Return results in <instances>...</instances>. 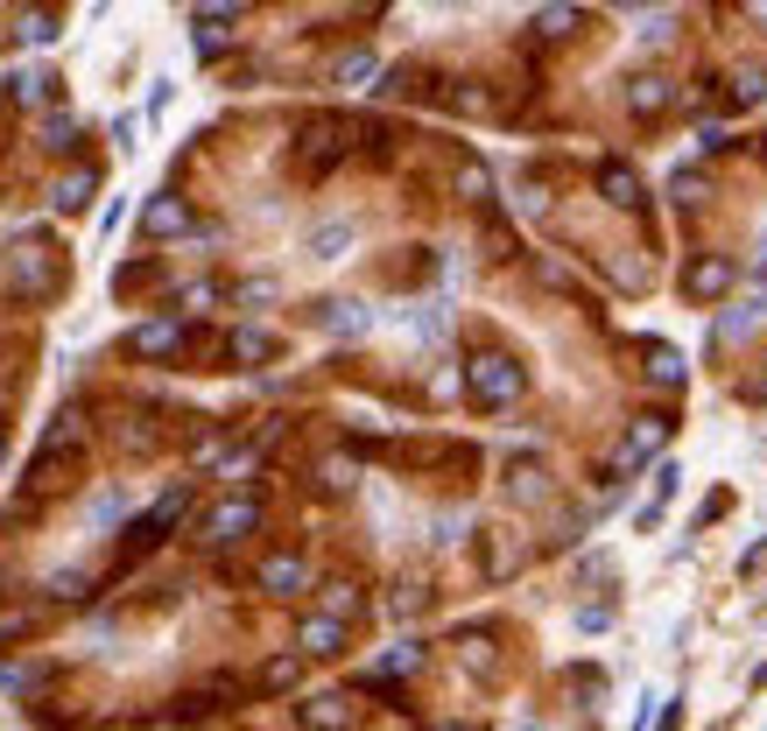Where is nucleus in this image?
<instances>
[{"label": "nucleus", "mask_w": 767, "mask_h": 731, "mask_svg": "<svg viewBox=\"0 0 767 731\" xmlns=\"http://www.w3.org/2000/svg\"><path fill=\"white\" fill-rule=\"evenodd\" d=\"M92 190H99V169H92V162H78V169H71V177H56L50 204H56V211H78V204L92 198Z\"/></svg>", "instance_id": "nucleus-17"}, {"label": "nucleus", "mask_w": 767, "mask_h": 731, "mask_svg": "<svg viewBox=\"0 0 767 731\" xmlns=\"http://www.w3.org/2000/svg\"><path fill=\"white\" fill-rule=\"evenodd\" d=\"M578 29H585L578 8H543V14H535V35H543V43H570Z\"/></svg>", "instance_id": "nucleus-20"}, {"label": "nucleus", "mask_w": 767, "mask_h": 731, "mask_svg": "<svg viewBox=\"0 0 767 731\" xmlns=\"http://www.w3.org/2000/svg\"><path fill=\"white\" fill-rule=\"evenodd\" d=\"M760 92H767V71H739L733 78V106H754Z\"/></svg>", "instance_id": "nucleus-33"}, {"label": "nucleus", "mask_w": 767, "mask_h": 731, "mask_svg": "<svg viewBox=\"0 0 767 731\" xmlns=\"http://www.w3.org/2000/svg\"><path fill=\"white\" fill-rule=\"evenodd\" d=\"M56 35V14H22V43H50Z\"/></svg>", "instance_id": "nucleus-34"}, {"label": "nucleus", "mask_w": 767, "mask_h": 731, "mask_svg": "<svg viewBox=\"0 0 767 731\" xmlns=\"http://www.w3.org/2000/svg\"><path fill=\"white\" fill-rule=\"evenodd\" d=\"M345 156V127L338 120H311V127H303V162H311V169H332Z\"/></svg>", "instance_id": "nucleus-9"}, {"label": "nucleus", "mask_w": 767, "mask_h": 731, "mask_svg": "<svg viewBox=\"0 0 767 731\" xmlns=\"http://www.w3.org/2000/svg\"><path fill=\"white\" fill-rule=\"evenodd\" d=\"M8 92H14L22 106H35V99H50V92H56V78H50V71H14Z\"/></svg>", "instance_id": "nucleus-27"}, {"label": "nucleus", "mask_w": 767, "mask_h": 731, "mask_svg": "<svg viewBox=\"0 0 767 731\" xmlns=\"http://www.w3.org/2000/svg\"><path fill=\"white\" fill-rule=\"evenodd\" d=\"M409 668H423V640L388 647V654H380V668H374V682H380V676H409Z\"/></svg>", "instance_id": "nucleus-24"}, {"label": "nucleus", "mask_w": 767, "mask_h": 731, "mask_svg": "<svg viewBox=\"0 0 767 731\" xmlns=\"http://www.w3.org/2000/svg\"><path fill=\"white\" fill-rule=\"evenodd\" d=\"M50 598H71V605H78V598H85V570H56V576H50Z\"/></svg>", "instance_id": "nucleus-32"}, {"label": "nucleus", "mask_w": 767, "mask_h": 731, "mask_svg": "<svg viewBox=\"0 0 767 731\" xmlns=\"http://www.w3.org/2000/svg\"><path fill=\"white\" fill-rule=\"evenodd\" d=\"M374 71H380V64H374V50H345V56H338V85H367Z\"/></svg>", "instance_id": "nucleus-28"}, {"label": "nucleus", "mask_w": 767, "mask_h": 731, "mask_svg": "<svg viewBox=\"0 0 767 731\" xmlns=\"http://www.w3.org/2000/svg\"><path fill=\"white\" fill-rule=\"evenodd\" d=\"M423 598H430V591H423V584H409V591H395V612H423Z\"/></svg>", "instance_id": "nucleus-37"}, {"label": "nucleus", "mask_w": 767, "mask_h": 731, "mask_svg": "<svg viewBox=\"0 0 767 731\" xmlns=\"http://www.w3.org/2000/svg\"><path fill=\"white\" fill-rule=\"evenodd\" d=\"M359 605H367V598H359V584H353V576H332V584H324V619H353V612Z\"/></svg>", "instance_id": "nucleus-19"}, {"label": "nucleus", "mask_w": 767, "mask_h": 731, "mask_svg": "<svg viewBox=\"0 0 767 731\" xmlns=\"http://www.w3.org/2000/svg\"><path fill=\"white\" fill-rule=\"evenodd\" d=\"M324 486L345 492V486H353V465H345V457H332V465H324Z\"/></svg>", "instance_id": "nucleus-36"}, {"label": "nucleus", "mask_w": 767, "mask_h": 731, "mask_svg": "<svg viewBox=\"0 0 767 731\" xmlns=\"http://www.w3.org/2000/svg\"><path fill=\"white\" fill-rule=\"evenodd\" d=\"M183 507H190V492H183V486H177V492H162V499H156V513H141V521H134L127 549H134V555L156 549V542H162V528H177V521H183Z\"/></svg>", "instance_id": "nucleus-6"}, {"label": "nucleus", "mask_w": 767, "mask_h": 731, "mask_svg": "<svg viewBox=\"0 0 767 731\" xmlns=\"http://www.w3.org/2000/svg\"><path fill=\"white\" fill-rule=\"evenodd\" d=\"M0 451H8V436H0Z\"/></svg>", "instance_id": "nucleus-41"}, {"label": "nucleus", "mask_w": 767, "mask_h": 731, "mask_svg": "<svg viewBox=\"0 0 767 731\" xmlns=\"http://www.w3.org/2000/svg\"><path fill=\"white\" fill-rule=\"evenodd\" d=\"M733 282H739V261L733 254H697L683 267V296L690 303H725L733 296Z\"/></svg>", "instance_id": "nucleus-2"}, {"label": "nucleus", "mask_w": 767, "mask_h": 731, "mask_svg": "<svg viewBox=\"0 0 767 731\" xmlns=\"http://www.w3.org/2000/svg\"><path fill=\"white\" fill-rule=\"evenodd\" d=\"M303 682V654H275V661H261V689L275 697V689H296Z\"/></svg>", "instance_id": "nucleus-22"}, {"label": "nucleus", "mask_w": 767, "mask_h": 731, "mask_svg": "<svg viewBox=\"0 0 767 731\" xmlns=\"http://www.w3.org/2000/svg\"><path fill=\"white\" fill-rule=\"evenodd\" d=\"M669 99H676V85H669L662 71H641V78H627V113H634V120H655V113H669Z\"/></svg>", "instance_id": "nucleus-7"}, {"label": "nucleus", "mask_w": 767, "mask_h": 731, "mask_svg": "<svg viewBox=\"0 0 767 731\" xmlns=\"http://www.w3.org/2000/svg\"><path fill=\"white\" fill-rule=\"evenodd\" d=\"M29 633H43V605H14V612H0V640H29Z\"/></svg>", "instance_id": "nucleus-25"}, {"label": "nucleus", "mask_w": 767, "mask_h": 731, "mask_svg": "<svg viewBox=\"0 0 767 731\" xmlns=\"http://www.w3.org/2000/svg\"><path fill=\"white\" fill-rule=\"evenodd\" d=\"M254 584L267 598H303V591H311V563H303V555H267L254 570Z\"/></svg>", "instance_id": "nucleus-5"}, {"label": "nucleus", "mask_w": 767, "mask_h": 731, "mask_svg": "<svg viewBox=\"0 0 767 731\" xmlns=\"http://www.w3.org/2000/svg\"><path fill=\"white\" fill-rule=\"evenodd\" d=\"M296 647L311 654V661H332V654H345V626L317 612V619H303V626H296Z\"/></svg>", "instance_id": "nucleus-10"}, {"label": "nucleus", "mask_w": 767, "mask_h": 731, "mask_svg": "<svg viewBox=\"0 0 767 731\" xmlns=\"http://www.w3.org/2000/svg\"><path fill=\"white\" fill-rule=\"evenodd\" d=\"M479 542H486V576H493V584L522 570V542H514L507 528H486V534H479Z\"/></svg>", "instance_id": "nucleus-15"}, {"label": "nucleus", "mask_w": 767, "mask_h": 731, "mask_svg": "<svg viewBox=\"0 0 767 731\" xmlns=\"http://www.w3.org/2000/svg\"><path fill=\"white\" fill-rule=\"evenodd\" d=\"M746 401H760V409H767V380H754V388H746Z\"/></svg>", "instance_id": "nucleus-39"}, {"label": "nucleus", "mask_w": 767, "mask_h": 731, "mask_svg": "<svg viewBox=\"0 0 767 731\" xmlns=\"http://www.w3.org/2000/svg\"><path fill=\"white\" fill-rule=\"evenodd\" d=\"M353 225H345V219H332V225H317V233L311 240H303V254H311V261H345V254H353Z\"/></svg>", "instance_id": "nucleus-16"}, {"label": "nucleus", "mask_w": 767, "mask_h": 731, "mask_svg": "<svg viewBox=\"0 0 767 731\" xmlns=\"http://www.w3.org/2000/svg\"><path fill=\"white\" fill-rule=\"evenodd\" d=\"M120 507H127V499H120V492H106V499H99V507H92V528H106V521H120Z\"/></svg>", "instance_id": "nucleus-35"}, {"label": "nucleus", "mask_w": 767, "mask_h": 731, "mask_svg": "<svg viewBox=\"0 0 767 731\" xmlns=\"http://www.w3.org/2000/svg\"><path fill=\"white\" fill-rule=\"evenodd\" d=\"M134 352H148V359H169V352H183V324H177V317H156V324H141V331H134Z\"/></svg>", "instance_id": "nucleus-14"}, {"label": "nucleus", "mask_w": 767, "mask_h": 731, "mask_svg": "<svg viewBox=\"0 0 767 731\" xmlns=\"http://www.w3.org/2000/svg\"><path fill=\"white\" fill-rule=\"evenodd\" d=\"M43 148H78V120H71V113H50L43 120Z\"/></svg>", "instance_id": "nucleus-30"}, {"label": "nucleus", "mask_w": 767, "mask_h": 731, "mask_svg": "<svg viewBox=\"0 0 767 731\" xmlns=\"http://www.w3.org/2000/svg\"><path fill=\"white\" fill-rule=\"evenodd\" d=\"M324 331H338V338H367V331H374V310H367V303H324Z\"/></svg>", "instance_id": "nucleus-18"}, {"label": "nucleus", "mask_w": 767, "mask_h": 731, "mask_svg": "<svg viewBox=\"0 0 767 731\" xmlns=\"http://www.w3.org/2000/svg\"><path fill=\"white\" fill-rule=\"evenodd\" d=\"M296 718H303V731H353V703L345 697H303Z\"/></svg>", "instance_id": "nucleus-11"}, {"label": "nucleus", "mask_w": 767, "mask_h": 731, "mask_svg": "<svg viewBox=\"0 0 767 731\" xmlns=\"http://www.w3.org/2000/svg\"><path fill=\"white\" fill-rule=\"evenodd\" d=\"M522 388H528V373H522V359H514V352H472L465 394L479 401V409H514Z\"/></svg>", "instance_id": "nucleus-1"}, {"label": "nucleus", "mask_w": 767, "mask_h": 731, "mask_svg": "<svg viewBox=\"0 0 767 731\" xmlns=\"http://www.w3.org/2000/svg\"><path fill=\"white\" fill-rule=\"evenodd\" d=\"M669 444V415H641L634 430L620 436V451H612V465H606V478H627V472H641L648 457H655Z\"/></svg>", "instance_id": "nucleus-3"}, {"label": "nucleus", "mask_w": 767, "mask_h": 731, "mask_svg": "<svg viewBox=\"0 0 767 731\" xmlns=\"http://www.w3.org/2000/svg\"><path fill=\"white\" fill-rule=\"evenodd\" d=\"M141 233L148 240H169V233H190V204L183 198H156L141 211Z\"/></svg>", "instance_id": "nucleus-13"}, {"label": "nucleus", "mask_w": 767, "mask_h": 731, "mask_svg": "<svg viewBox=\"0 0 767 731\" xmlns=\"http://www.w3.org/2000/svg\"><path fill=\"white\" fill-rule=\"evenodd\" d=\"M641 43H669V14H648V22H641Z\"/></svg>", "instance_id": "nucleus-38"}, {"label": "nucleus", "mask_w": 767, "mask_h": 731, "mask_svg": "<svg viewBox=\"0 0 767 731\" xmlns=\"http://www.w3.org/2000/svg\"><path fill=\"white\" fill-rule=\"evenodd\" d=\"M261 528V499L240 492V499H219L212 513H204V542H240V534Z\"/></svg>", "instance_id": "nucleus-4"}, {"label": "nucleus", "mask_w": 767, "mask_h": 731, "mask_svg": "<svg viewBox=\"0 0 767 731\" xmlns=\"http://www.w3.org/2000/svg\"><path fill=\"white\" fill-rule=\"evenodd\" d=\"M669 190H676V204H704V190H712V183H704L697 169H676V177H669Z\"/></svg>", "instance_id": "nucleus-31"}, {"label": "nucleus", "mask_w": 767, "mask_h": 731, "mask_svg": "<svg viewBox=\"0 0 767 731\" xmlns=\"http://www.w3.org/2000/svg\"><path fill=\"white\" fill-rule=\"evenodd\" d=\"M437 731H465V724H437Z\"/></svg>", "instance_id": "nucleus-40"}, {"label": "nucleus", "mask_w": 767, "mask_h": 731, "mask_svg": "<svg viewBox=\"0 0 767 731\" xmlns=\"http://www.w3.org/2000/svg\"><path fill=\"white\" fill-rule=\"evenodd\" d=\"M14 288L22 296H50V246H14Z\"/></svg>", "instance_id": "nucleus-12"}, {"label": "nucleus", "mask_w": 767, "mask_h": 731, "mask_svg": "<svg viewBox=\"0 0 767 731\" xmlns=\"http://www.w3.org/2000/svg\"><path fill=\"white\" fill-rule=\"evenodd\" d=\"M225 352H233L240 366H261V359H275V338H267V331H254V324H246V331H233V338H225Z\"/></svg>", "instance_id": "nucleus-21"}, {"label": "nucleus", "mask_w": 767, "mask_h": 731, "mask_svg": "<svg viewBox=\"0 0 767 731\" xmlns=\"http://www.w3.org/2000/svg\"><path fill=\"white\" fill-rule=\"evenodd\" d=\"M486 190H493V177H486L479 162H465V169H458V198H465V204H486Z\"/></svg>", "instance_id": "nucleus-29"}, {"label": "nucleus", "mask_w": 767, "mask_h": 731, "mask_svg": "<svg viewBox=\"0 0 767 731\" xmlns=\"http://www.w3.org/2000/svg\"><path fill=\"white\" fill-rule=\"evenodd\" d=\"M507 492H514V499H543V492H549L543 465H528V457H522V465H507Z\"/></svg>", "instance_id": "nucleus-26"}, {"label": "nucleus", "mask_w": 767, "mask_h": 731, "mask_svg": "<svg viewBox=\"0 0 767 731\" xmlns=\"http://www.w3.org/2000/svg\"><path fill=\"white\" fill-rule=\"evenodd\" d=\"M599 198L612 204V211H634L648 190H641V169L634 162H599Z\"/></svg>", "instance_id": "nucleus-8"}, {"label": "nucleus", "mask_w": 767, "mask_h": 731, "mask_svg": "<svg viewBox=\"0 0 767 731\" xmlns=\"http://www.w3.org/2000/svg\"><path fill=\"white\" fill-rule=\"evenodd\" d=\"M648 380H655V388H683V352H669V345H648Z\"/></svg>", "instance_id": "nucleus-23"}]
</instances>
